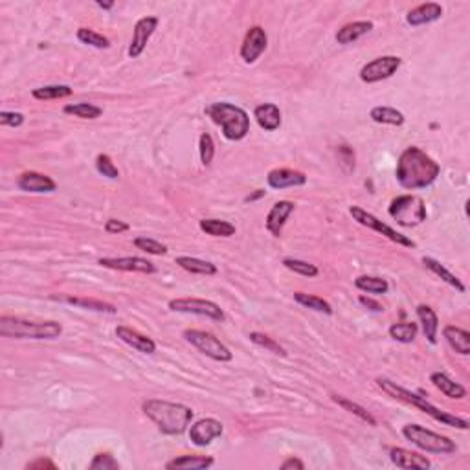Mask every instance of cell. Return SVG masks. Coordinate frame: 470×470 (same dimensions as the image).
<instances>
[{
  "label": "cell",
  "instance_id": "6da1fadb",
  "mask_svg": "<svg viewBox=\"0 0 470 470\" xmlns=\"http://www.w3.org/2000/svg\"><path fill=\"white\" fill-rule=\"evenodd\" d=\"M441 173V167L431 156H428L423 149L409 145L403 151L397 162V182L404 189H425L436 182Z\"/></svg>",
  "mask_w": 470,
  "mask_h": 470
},
{
  "label": "cell",
  "instance_id": "7a4b0ae2",
  "mask_svg": "<svg viewBox=\"0 0 470 470\" xmlns=\"http://www.w3.org/2000/svg\"><path fill=\"white\" fill-rule=\"evenodd\" d=\"M142 409L166 436H180L188 430V426L193 420V409L184 404L160 400V398L145 400L142 404Z\"/></svg>",
  "mask_w": 470,
  "mask_h": 470
},
{
  "label": "cell",
  "instance_id": "3957f363",
  "mask_svg": "<svg viewBox=\"0 0 470 470\" xmlns=\"http://www.w3.org/2000/svg\"><path fill=\"white\" fill-rule=\"evenodd\" d=\"M375 382L376 386L381 387L384 393H387L389 397L397 398V400H403V403L409 404V406H415V408H419L420 412H425L426 415H430L431 419L437 420V423H441V425L453 426V428H459V430H467V428H469V420L467 419H461L458 415L442 412V409H439L431 403H428L426 397H420L417 393H412L409 389H406V387L398 386L397 382L389 381V378H384V376H378Z\"/></svg>",
  "mask_w": 470,
  "mask_h": 470
},
{
  "label": "cell",
  "instance_id": "277c9868",
  "mask_svg": "<svg viewBox=\"0 0 470 470\" xmlns=\"http://www.w3.org/2000/svg\"><path fill=\"white\" fill-rule=\"evenodd\" d=\"M63 332L57 321H35L17 316H0V334L4 338H30V340H54Z\"/></svg>",
  "mask_w": 470,
  "mask_h": 470
},
{
  "label": "cell",
  "instance_id": "5b68a950",
  "mask_svg": "<svg viewBox=\"0 0 470 470\" xmlns=\"http://www.w3.org/2000/svg\"><path fill=\"white\" fill-rule=\"evenodd\" d=\"M206 114L211 118V122L222 129L226 140L239 142L250 133V118L241 107L232 105L228 101H215L206 107Z\"/></svg>",
  "mask_w": 470,
  "mask_h": 470
},
{
  "label": "cell",
  "instance_id": "8992f818",
  "mask_svg": "<svg viewBox=\"0 0 470 470\" xmlns=\"http://www.w3.org/2000/svg\"><path fill=\"white\" fill-rule=\"evenodd\" d=\"M403 436L412 445L428 453H453L456 452V442L450 437L428 430L420 425H406L403 426Z\"/></svg>",
  "mask_w": 470,
  "mask_h": 470
},
{
  "label": "cell",
  "instance_id": "52a82bcc",
  "mask_svg": "<svg viewBox=\"0 0 470 470\" xmlns=\"http://www.w3.org/2000/svg\"><path fill=\"white\" fill-rule=\"evenodd\" d=\"M387 211L397 221V224L404 228L419 226L428 217L425 202L417 195H400L397 199H393Z\"/></svg>",
  "mask_w": 470,
  "mask_h": 470
},
{
  "label": "cell",
  "instance_id": "ba28073f",
  "mask_svg": "<svg viewBox=\"0 0 470 470\" xmlns=\"http://www.w3.org/2000/svg\"><path fill=\"white\" fill-rule=\"evenodd\" d=\"M186 342L191 343L195 349H199L200 353L210 356L211 360L217 362H230L233 359V353L224 345V343L208 331H200V329H186L182 332Z\"/></svg>",
  "mask_w": 470,
  "mask_h": 470
},
{
  "label": "cell",
  "instance_id": "9c48e42d",
  "mask_svg": "<svg viewBox=\"0 0 470 470\" xmlns=\"http://www.w3.org/2000/svg\"><path fill=\"white\" fill-rule=\"evenodd\" d=\"M349 213L353 215V219L359 222V224H362V226L371 228V230H375V232L382 233L384 237H387L389 241H393V243L400 244V246H408V248H414L415 246V243L408 237V235H403V233H398L397 230H393L392 226L384 224L381 219H376L373 213H367L365 210H362L360 206H351V208H349Z\"/></svg>",
  "mask_w": 470,
  "mask_h": 470
},
{
  "label": "cell",
  "instance_id": "30bf717a",
  "mask_svg": "<svg viewBox=\"0 0 470 470\" xmlns=\"http://www.w3.org/2000/svg\"><path fill=\"white\" fill-rule=\"evenodd\" d=\"M169 309L175 312H184V314H195L204 316L210 320L222 321L224 320V312L217 303L210 299L202 298H177L169 301Z\"/></svg>",
  "mask_w": 470,
  "mask_h": 470
},
{
  "label": "cell",
  "instance_id": "8fae6325",
  "mask_svg": "<svg viewBox=\"0 0 470 470\" xmlns=\"http://www.w3.org/2000/svg\"><path fill=\"white\" fill-rule=\"evenodd\" d=\"M403 65V59L397 56H382L376 57L373 61H370L367 65L362 67L360 70V79L364 83H378V81H384V79H389L393 74L397 72L398 68Z\"/></svg>",
  "mask_w": 470,
  "mask_h": 470
},
{
  "label": "cell",
  "instance_id": "7c38bea8",
  "mask_svg": "<svg viewBox=\"0 0 470 470\" xmlns=\"http://www.w3.org/2000/svg\"><path fill=\"white\" fill-rule=\"evenodd\" d=\"M266 45H268V37H266L265 30L261 28V26L250 28L248 34L244 35L243 45H241V59L244 63L252 65L266 50Z\"/></svg>",
  "mask_w": 470,
  "mask_h": 470
},
{
  "label": "cell",
  "instance_id": "4fadbf2b",
  "mask_svg": "<svg viewBox=\"0 0 470 470\" xmlns=\"http://www.w3.org/2000/svg\"><path fill=\"white\" fill-rule=\"evenodd\" d=\"M222 431H224V426H222L221 420L208 417V419H200L195 425H191L189 439L197 447H208L211 441H215L217 437L222 436Z\"/></svg>",
  "mask_w": 470,
  "mask_h": 470
},
{
  "label": "cell",
  "instance_id": "5bb4252c",
  "mask_svg": "<svg viewBox=\"0 0 470 470\" xmlns=\"http://www.w3.org/2000/svg\"><path fill=\"white\" fill-rule=\"evenodd\" d=\"M158 28V17H144L140 19L133 32V41L129 46V57H140L144 54L145 46L149 43V39L155 34V30Z\"/></svg>",
  "mask_w": 470,
  "mask_h": 470
},
{
  "label": "cell",
  "instance_id": "9a60e30c",
  "mask_svg": "<svg viewBox=\"0 0 470 470\" xmlns=\"http://www.w3.org/2000/svg\"><path fill=\"white\" fill-rule=\"evenodd\" d=\"M98 263L101 266H105V268L120 272H142V274H155L156 272V266L151 261L144 259V257H133V255H127V257H101Z\"/></svg>",
  "mask_w": 470,
  "mask_h": 470
},
{
  "label": "cell",
  "instance_id": "2e32d148",
  "mask_svg": "<svg viewBox=\"0 0 470 470\" xmlns=\"http://www.w3.org/2000/svg\"><path fill=\"white\" fill-rule=\"evenodd\" d=\"M17 186L23 191H28V193H54L57 189V184L48 175H43V173L37 171L23 173L19 177Z\"/></svg>",
  "mask_w": 470,
  "mask_h": 470
},
{
  "label": "cell",
  "instance_id": "e0dca14e",
  "mask_svg": "<svg viewBox=\"0 0 470 470\" xmlns=\"http://www.w3.org/2000/svg\"><path fill=\"white\" fill-rule=\"evenodd\" d=\"M389 459L398 469H414V470H428L430 469V459L420 456L417 452L406 450V448L395 447L389 450Z\"/></svg>",
  "mask_w": 470,
  "mask_h": 470
},
{
  "label": "cell",
  "instance_id": "ac0fdd59",
  "mask_svg": "<svg viewBox=\"0 0 470 470\" xmlns=\"http://www.w3.org/2000/svg\"><path fill=\"white\" fill-rule=\"evenodd\" d=\"M296 204L292 200H279L276 204L272 206L268 215H266V230L274 235V237H279L283 232V226L285 222L290 217V213L294 211Z\"/></svg>",
  "mask_w": 470,
  "mask_h": 470
},
{
  "label": "cell",
  "instance_id": "d6986e66",
  "mask_svg": "<svg viewBox=\"0 0 470 470\" xmlns=\"http://www.w3.org/2000/svg\"><path fill=\"white\" fill-rule=\"evenodd\" d=\"M268 186L274 189H285V188H299L307 184V175L296 169H272L266 177Z\"/></svg>",
  "mask_w": 470,
  "mask_h": 470
},
{
  "label": "cell",
  "instance_id": "ffe728a7",
  "mask_svg": "<svg viewBox=\"0 0 470 470\" xmlns=\"http://www.w3.org/2000/svg\"><path fill=\"white\" fill-rule=\"evenodd\" d=\"M116 337L120 338L123 343H127V345H131L133 349L140 351V353L153 354L156 351V343H155V340H153V338L145 337V334H142V332H138V331H134V329H131V327L118 325L116 327Z\"/></svg>",
  "mask_w": 470,
  "mask_h": 470
},
{
  "label": "cell",
  "instance_id": "44dd1931",
  "mask_svg": "<svg viewBox=\"0 0 470 470\" xmlns=\"http://www.w3.org/2000/svg\"><path fill=\"white\" fill-rule=\"evenodd\" d=\"M442 17V8L441 4L437 2H426V4H420V6L414 8L412 12H408L406 15V23L409 26H423V24L436 23Z\"/></svg>",
  "mask_w": 470,
  "mask_h": 470
},
{
  "label": "cell",
  "instance_id": "7402d4cb",
  "mask_svg": "<svg viewBox=\"0 0 470 470\" xmlns=\"http://www.w3.org/2000/svg\"><path fill=\"white\" fill-rule=\"evenodd\" d=\"M254 118L257 125L268 133L276 131L281 125V112H279V107L274 103H263V105L255 107Z\"/></svg>",
  "mask_w": 470,
  "mask_h": 470
},
{
  "label": "cell",
  "instance_id": "603a6c76",
  "mask_svg": "<svg viewBox=\"0 0 470 470\" xmlns=\"http://www.w3.org/2000/svg\"><path fill=\"white\" fill-rule=\"evenodd\" d=\"M417 318H419L420 325H423V332H425L426 340L436 345L437 343V332H439V318H437L436 310L431 309L430 305L420 303L417 305Z\"/></svg>",
  "mask_w": 470,
  "mask_h": 470
},
{
  "label": "cell",
  "instance_id": "cb8c5ba5",
  "mask_svg": "<svg viewBox=\"0 0 470 470\" xmlns=\"http://www.w3.org/2000/svg\"><path fill=\"white\" fill-rule=\"evenodd\" d=\"M215 463L211 456H200V453H191V456H180V458L171 459L166 463L167 470H202L210 469Z\"/></svg>",
  "mask_w": 470,
  "mask_h": 470
},
{
  "label": "cell",
  "instance_id": "d4e9b609",
  "mask_svg": "<svg viewBox=\"0 0 470 470\" xmlns=\"http://www.w3.org/2000/svg\"><path fill=\"white\" fill-rule=\"evenodd\" d=\"M373 30V23L371 21H354L338 30L337 43L338 45H351L354 41H359L360 37H364L365 34H370Z\"/></svg>",
  "mask_w": 470,
  "mask_h": 470
},
{
  "label": "cell",
  "instance_id": "484cf974",
  "mask_svg": "<svg viewBox=\"0 0 470 470\" xmlns=\"http://www.w3.org/2000/svg\"><path fill=\"white\" fill-rule=\"evenodd\" d=\"M431 384L439 389V392L442 393V395H447L448 398H464L467 397V389H464L459 382H453L452 378L448 375H445V373H441V371H436V373H431L430 376Z\"/></svg>",
  "mask_w": 470,
  "mask_h": 470
},
{
  "label": "cell",
  "instance_id": "4316f807",
  "mask_svg": "<svg viewBox=\"0 0 470 470\" xmlns=\"http://www.w3.org/2000/svg\"><path fill=\"white\" fill-rule=\"evenodd\" d=\"M442 337L447 338L450 348L459 354H470V332L456 325H447L442 329Z\"/></svg>",
  "mask_w": 470,
  "mask_h": 470
},
{
  "label": "cell",
  "instance_id": "83f0119b",
  "mask_svg": "<svg viewBox=\"0 0 470 470\" xmlns=\"http://www.w3.org/2000/svg\"><path fill=\"white\" fill-rule=\"evenodd\" d=\"M423 265H425L431 274H436L439 279H442V281L448 283L450 287L456 288L458 292H464V290H467V287L461 283V279H459L458 276H453L452 272L448 270L447 266L441 265V263L434 259V257H423Z\"/></svg>",
  "mask_w": 470,
  "mask_h": 470
},
{
  "label": "cell",
  "instance_id": "f1b7e54d",
  "mask_svg": "<svg viewBox=\"0 0 470 470\" xmlns=\"http://www.w3.org/2000/svg\"><path fill=\"white\" fill-rule=\"evenodd\" d=\"M180 268H184L186 272H191V274H199V276H215L217 266L210 261L197 259V257H189V255H180L175 259Z\"/></svg>",
  "mask_w": 470,
  "mask_h": 470
},
{
  "label": "cell",
  "instance_id": "f546056e",
  "mask_svg": "<svg viewBox=\"0 0 470 470\" xmlns=\"http://www.w3.org/2000/svg\"><path fill=\"white\" fill-rule=\"evenodd\" d=\"M370 118L375 123H382V125H403L406 122V118L400 111L393 109V107H373L370 112Z\"/></svg>",
  "mask_w": 470,
  "mask_h": 470
},
{
  "label": "cell",
  "instance_id": "4dcf8cb0",
  "mask_svg": "<svg viewBox=\"0 0 470 470\" xmlns=\"http://www.w3.org/2000/svg\"><path fill=\"white\" fill-rule=\"evenodd\" d=\"M200 230L211 237H232L235 235V226L232 222L221 221V219H202L199 222Z\"/></svg>",
  "mask_w": 470,
  "mask_h": 470
},
{
  "label": "cell",
  "instance_id": "1f68e13d",
  "mask_svg": "<svg viewBox=\"0 0 470 470\" xmlns=\"http://www.w3.org/2000/svg\"><path fill=\"white\" fill-rule=\"evenodd\" d=\"M331 398L340 406V408H343L345 412H349V414L356 415L360 420H364V423H367V425L371 426H376V419L364 408V406H360V404L353 403V400H349L348 397H342V395H331Z\"/></svg>",
  "mask_w": 470,
  "mask_h": 470
},
{
  "label": "cell",
  "instance_id": "d6a6232c",
  "mask_svg": "<svg viewBox=\"0 0 470 470\" xmlns=\"http://www.w3.org/2000/svg\"><path fill=\"white\" fill-rule=\"evenodd\" d=\"M294 299L296 303L303 305L307 309L316 310V312H323V314H332V307L329 301H325L320 296H314V294H305V292H294Z\"/></svg>",
  "mask_w": 470,
  "mask_h": 470
},
{
  "label": "cell",
  "instance_id": "836d02e7",
  "mask_svg": "<svg viewBox=\"0 0 470 470\" xmlns=\"http://www.w3.org/2000/svg\"><path fill=\"white\" fill-rule=\"evenodd\" d=\"M354 287L367 294H386L389 290L386 279L376 276H359L354 279Z\"/></svg>",
  "mask_w": 470,
  "mask_h": 470
},
{
  "label": "cell",
  "instance_id": "e575fe53",
  "mask_svg": "<svg viewBox=\"0 0 470 470\" xmlns=\"http://www.w3.org/2000/svg\"><path fill=\"white\" fill-rule=\"evenodd\" d=\"M35 100L41 101H50V100H61V98H68L72 96V89L68 85H48V87H39L34 89L32 92Z\"/></svg>",
  "mask_w": 470,
  "mask_h": 470
},
{
  "label": "cell",
  "instance_id": "d590c367",
  "mask_svg": "<svg viewBox=\"0 0 470 470\" xmlns=\"http://www.w3.org/2000/svg\"><path fill=\"white\" fill-rule=\"evenodd\" d=\"M63 111H65V114L81 118V120H96V118H100L103 114V109L98 105H92V103H68Z\"/></svg>",
  "mask_w": 470,
  "mask_h": 470
},
{
  "label": "cell",
  "instance_id": "8d00e7d4",
  "mask_svg": "<svg viewBox=\"0 0 470 470\" xmlns=\"http://www.w3.org/2000/svg\"><path fill=\"white\" fill-rule=\"evenodd\" d=\"M67 303L76 305V307H81V309L87 310H96V312H107V314H114L116 312V307L111 303H105V301H100V299L92 298H72V296H67L63 298Z\"/></svg>",
  "mask_w": 470,
  "mask_h": 470
},
{
  "label": "cell",
  "instance_id": "74e56055",
  "mask_svg": "<svg viewBox=\"0 0 470 470\" xmlns=\"http://www.w3.org/2000/svg\"><path fill=\"white\" fill-rule=\"evenodd\" d=\"M389 337L395 342L400 343H412L417 337V323L414 321H403V323H393L389 327Z\"/></svg>",
  "mask_w": 470,
  "mask_h": 470
},
{
  "label": "cell",
  "instance_id": "f35d334b",
  "mask_svg": "<svg viewBox=\"0 0 470 470\" xmlns=\"http://www.w3.org/2000/svg\"><path fill=\"white\" fill-rule=\"evenodd\" d=\"M78 39L83 43V45H89L92 48H98V50H107L111 48V41L107 39L105 35L98 34L94 30L90 28H79L78 30Z\"/></svg>",
  "mask_w": 470,
  "mask_h": 470
},
{
  "label": "cell",
  "instance_id": "ab89813d",
  "mask_svg": "<svg viewBox=\"0 0 470 470\" xmlns=\"http://www.w3.org/2000/svg\"><path fill=\"white\" fill-rule=\"evenodd\" d=\"M283 265L288 270H292L294 274H299V276L305 277H316L320 274L318 266L309 263V261H301V259H294V257H285L283 259Z\"/></svg>",
  "mask_w": 470,
  "mask_h": 470
},
{
  "label": "cell",
  "instance_id": "60d3db41",
  "mask_svg": "<svg viewBox=\"0 0 470 470\" xmlns=\"http://www.w3.org/2000/svg\"><path fill=\"white\" fill-rule=\"evenodd\" d=\"M248 338L255 343V345H259V348L266 349V351H270V353L281 354V356H285V354H287V351H285V349H283L281 345H279V343L274 340V338L268 337V334H263V332L254 331V332H250Z\"/></svg>",
  "mask_w": 470,
  "mask_h": 470
},
{
  "label": "cell",
  "instance_id": "b9f144b4",
  "mask_svg": "<svg viewBox=\"0 0 470 470\" xmlns=\"http://www.w3.org/2000/svg\"><path fill=\"white\" fill-rule=\"evenodd\" d=\"M134 246L142 252H147L151 255H166L167 254V246L162 244L160 241L151 237H136L134 239Z\"/></svg>",
  "mask_w": 470,
  "mask_h": 470
},
{
  "label": "cell",
  "instance_id": "7bdbcfd3",
  "mask_svg": "<svg viewBox=\"0 0 470 470\" xmlns=\"http://www.w3.org/2000/svg\"><path fill=\"white\" fill-rule=\"evenodd\" d=\"M96 169H98L100 175L111 178V180L120 178V171H118V167L114 166V162H112V158L109 155H98V158H96Z\"/></svg>",
  "mask_w": 470,
  "mask_h": 470
},
{
  "label": "cell",
  "instance_id": "ee69618b",
  "mask_svg": "<svg viewBox=\"0 0 470 470\" xmlns=\"http://www.w3.org/2000/svg\"><path fill=\"white\" fill-rule=\"evenodd\" d=\"M199 153L202 164H204V166H210L211 160H213V156H215V144H213V138H211L208 133L200 134Z\"/></svg>",
  "mask_w": 470,
  "mask_h": 470
},
{
  "label": "cell",
  "instance_id": "f6af8a7d",
  "mask_svg": "<svg viewBox=\"0 0 470 470\" xmlns=\"http://www.w3.org/2000/svg\"><path fill=\"white\" fill-rule=\"evenodd\" d=\"M120 463H118L114 456L111 453H98L92 463H90V470H118Z\"/></svg>",
  "mask_w": 470,
  "mask_h": 470
},
{
  "label": "cell",
  "instance_id": "bcb514c9",
  "mask_svg": "<svg viewBox=\"0 0 470 470\" xmlns=\"http://www.w3.org/2000/svg\"><path fill=\"white\" fill-rule=\"evenodd\" d=\"M24 120H26V118H24L23 112H0V123H2L4 127H21L24 123Z\"/></svg>",
  "mask_w": 470,
  "mask_h": 470
},
{
  "label": "cell",
  "instance_id": "7dc6e473",
  "mask_svg": "<svg viewBox=\"0 0 470 470\" xmlns=\"http://www.w3.org/2000/svg\"><path fill=\"white\" fill-rule=\"evenodd\" d=\"M129 230L127 222L120 221V219H109L105 222V232L107 233H123Z\"/></svg>",
  "mask_w": 470,
  "mask_h": 470
},
{
  "label": "cell",
  "instance_id": "c3c4849f",
  "mask_svg": "<svg viewBox=\"0 0 470 470\" xmlns=\"http://www.w3.org/2000/svg\"><path fill=\"white\" fill-rule=\"evenodd\" d=\"M294 469H298V470H303L305 469V463L301 461V459H298V458H288V459H285L281 463V470H294Z\"/></svg>",
  "mask_w": 470,
  "mask_h": 470
},
{
  "label": "cell",
  "instance_id": "681fc988",
  "mask_svg": "<svg viewBox=\"0 0 470 470\" xmlns=\"http://www.w3.org/2000/svg\"><path fill=\"white\" fill-rule=\"evenodd\" d=\"M26 469H52L56 470V464L52 463L50 459H35V461H32V463H28V467Z\"/></svg>",
  "mask_w": 470,
  "mask_h": 470
},
{
  "label": "cell",
  "instance_id": "f907efd6",
  "mask_svg": "<svg viewBox=\"0 0 470 470\" xmlns=\"http://www.w3.org/2000/svg\"><path fill=\"white\" fill-rule=\"evenodd\" d=\"M359 301L364 305V307H367L370 310H373V312H382V310H384V307H382L378 301H375V299H371V298H365V296H360Z\"/></svg>",
  "mask_w": 470,
  "mask_h": 470
},
{
  "label": "cell",
  "instance_id": "816d5d0a",
  "mask_svg": "<svg viewBox=\"0 0 470 470\" xmlns=\"http://www.w3.org/2000/svg\"><path fill=\"white\" fill-rule=\"evenodd\" d=\"M96 6L101 8V10H112V8H114V2H96Z\"/></svg>",
  "mask_w": 470,
  "mask_h": 470
},
{
  "label": "cell",
  "instance_id": "f5cc1de1",
  "mask_svg": "<svg viewBox=\"0 0 470 470\" xmlns=\"http://www.w3.org/2000/svg\"><path fill=\"white\" fill-rule=\"evenodd\" d=\"M263 195H265V191H263V189H257V193H255V195H250V197H246V202H252V200L259 199V197H263Z\"/></svg>",
  "mask_w": 470,
  "mask_h": 470
}]
</instances>
